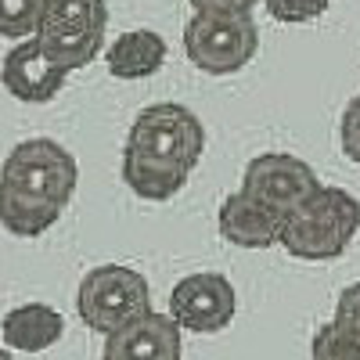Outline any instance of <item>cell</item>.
<instances>
[{"instance_id":"obj_4","label":"cell","mask_w":360,"mask_h":360,"mask_svg":"<svg viewBox=\"0 0 360 360\" xmlns=\"http://www.w3.org/2000/svg\"><path fill=\"white\" fill-rule=\"evenodd\" d=\"M152 310V288L148 278L123 263H101L86 270L76 288V314L98 335H112L130 321Z\"/></svg>"},{"instance_id":"obj_19","label":"cell","mask_w":360,"mask_h":360,"mask_svg":"<svg viewBox=\"0 0 360 360\" xmlns=\"http://www.w3.org/2000/svg\"><path fill=\"white\" fill-rule=\"evenodd\" d=\"M195 11H252L259 0H188Z\"/></svg>"},{"instance_id":"obj_7","label":"cell","mask_w":360,"mask_h":360,"mask_svg":"<svg viewBox=\"0 0 360 360\" xmlns=\"http://www.w3.org/2000/svg\"><path fill=\"white\" fill-rule=\"evenodd\" d=\"M169 314L180 321L184 332L213 335L234 321L238 314V292L231 278L217 274V270H202V274L180 278L169 292Z\"/></svg>"},{"instance_id":"obj_13","label":"cell","mask_w":360,"mask_h":360,"mask_svg":"<svg viewBox=\"0 0 360 360\" xmlns=\"http://www.w3.org/2000/svg\"><path fill=\"white\" fill-rule=\"evenodd\" d=\"M166 54H169V47L155 29H130V33L115 37L105 51L108 72L115 79H148V76H155L166 62Z\"/></svg>"},{"instance_id":"obj_16","label":"cell","mask_w":360,"mask_h":360,"mask_svg":"<svg viewBox=\"0 0 360 360\" xmlns=\"http://www.w3.org/2000/svg\"><path fill=\"white\" fill-rule=\"evenodd\" d=\"M332 0H263L266 15H274L278 22H288V25H303V22H314L328 11Z\"/></svg>"},{"instance_id":"obj_6","label":"cell","mask_w":360,"mask_h":360,"mask_svg":"<svg viewBox=\"0 0 360 360\" xmlns=\"http://www.w3.org/2000/svg\"><path fill=\"white\" fill-rule=\"evenodd\" d=\"M105 33H108L105 0H51L37 37L51 51L54 62H62L69 72H76L101 54Z\"/></svg>"},{"instance_id":"obj_9","label":"cell","mask_w":360,"mask_h":360,"mask_svg":"<svg viewBox=\"0 0 360 360\" xmlns=\"http://www.w3.org/2000/svg\"><path fill=\"white\" fill-rule=\"evenodd\" d=\"M65 76H69V69L62 62H54L51 51L40 44V37L15 44L4 54V65H0L4 90L25 105H44V101L58 98V90L65 86Z\"/></svg>"},{"instance_id":"obj_12","label":"cell","mask_w":360,"mask_h":360,"mask_svg":"<svg viewBox=\"0 0 360 360\" xmlns=\"http://www.w3.org/2000/svg\"><path fill=\"white\" fill-rule=\"evenodd\" d=\"M62 335H65V317L47 303H22L0 321V339L8 349L18 353H44Z\"/></svg>"},{"instance_id":"obj_10","label":"cell","mask_w":360,"mask_h":360,"mask_svg":"<svg viewBox=\"0 0 360 360\" xmlns=\"http://www.w3.org/2000/svg\"><path fill=\"white\" fill-rule=\"evenodd\" d=\"M285 213L274 205H266L263 198H256L252 191L238 188L220 202V213H217V227L220 238L238 249H270V245H281V234H285Z\"/></svg>"},{"instance_id":"obj_8","label":"cell","mask_w":360,"mask_h":360,"mask_svg":"<svg viewBox=\"0 0 360 360\" xmlns=\"http://www.w3.org/2000/svg\"><path fill=\"white\" fill-rule=\"evenodd\" d=\"M242 188L288 217L292 209H299L321 188V180L307 159L288 155V152H263L245 166Z\"/></svg>"},{"instance_id":"obj_15","label":"cell","mask_w":360,"mask_h":360,"mask_svg":"<svg viewBox=\"0 0 360 360\" xmlns=\"http://www.w3.org/2000/svg\"><path fill=\"white\" fill-rule=\"evenodd\" d=\"M314 356L324 360H342V356H360V332H353L349 324H342L339 317H332L328 324L317 328L314 335Z\"/></svg>"},{"instance_id":"obj_14","label":"cell","mask_w":360,"mask_h":360,"mask_svg":"<svg viewBox=\"0 0 360 360\" xmlns=\"http://www.w3.org/2000/svg\"><path fill=\"white\" fill-rule=\"evenodd\" d=\"M51 0H0V37L29 40L40 33Z\"/></svg>"},{"instance_id":"obj_5","label":"cell","mask_w":360,"mask_h":360,"mask_svg":"<svg viewBox=\"0 0 360 360\" xmlns=\"http://www.w3.org/2000/svg\"><path fill=\"white\" fill-rule=\"evenodd\" d=\"M184 54L209 76L242 72L259 54L252 11H195L184 25Z\"/></svg>"},{"instance_id":"obj_17","label":"cell","mask_w":360,"mask_h":360,"mask_svg":"<svg viewBox=\"0 0 360 360\" xmlns=\"http://www.w3.org/2000/svg\"><path fill=\"white\" fill-rule=\"evenodd\" d=\"M339 144H342V152L349 162L360 166V94L346 105L342 112V123H339Z\"/></svg>"},{"instance_id":"obj_3","label":"cell","mask_w":360,"mask_h":360,"mask_svg":"<svg viewBox=\"0 0 360 360\" xmlns=\"http://www.w3.org/2000/svg\"><path fill=\"white\" fill-rule=\"evenodd\" d=\"M360 231V202L346 188H317L285 220L281 249L295 259L324 263L339 259Z\"/></svg>"},{"instance_id":"obj_1","label":"cell","mask_w":360,"mask_h":360,"mask_svg":"<svg viewBox=\"0 0 360 360\" xmlns=\"http://www.w3.org/2000/svg\"><path fill=\"white\" fill-rule=\"evenodd\" d=\"M205 127L180 101H159L137 112L123 148V180L144 202H166L188 184L202 162Z\"/></svg>"},{"instance_id":"obj_2","label":"cell","mask_w":360,"mask_h":360,"mask_svg":"<svg viewBox=\"0 0 360 360\" xmlns=\"http://www.w3.org/2000/svg\"><path fill=\"white\" fill-rule=\"evenodd\" d=\"M79 184V162L65 144L51 137H29L11 148L0 173L4 209L0 220L18 238H37L58 224Z\"/></svg>"},{"instance_id":"obj_18","label":"cell","mask_w":360,"mask_h":360,"mask_svg":"<svg viewBox=\"0 0 360 360\" xmlns=\"http://www.w3.org/2000/svg\"><path fill=\"white\" fill-rule=\"evenodd\" d=\"M335 317H339L342 324H349L353 332H360V281L342 288L339 303H335Z\"/></svg>"},{"instance_id":"obj_11","label":"cell","mask_w":360,"mask_h":360,"mask_svg":"<svg viewBox=\"0 0 360 360\" xmlns=\"http://www.w3.org/2000/svg\"><path fill=\"white\" fill-rule=\"evenodd\" d=\"M180 321L173 314L148 310L127 328L105 335V360H176L180 356Z\"/></svg>"}]
</instances>
